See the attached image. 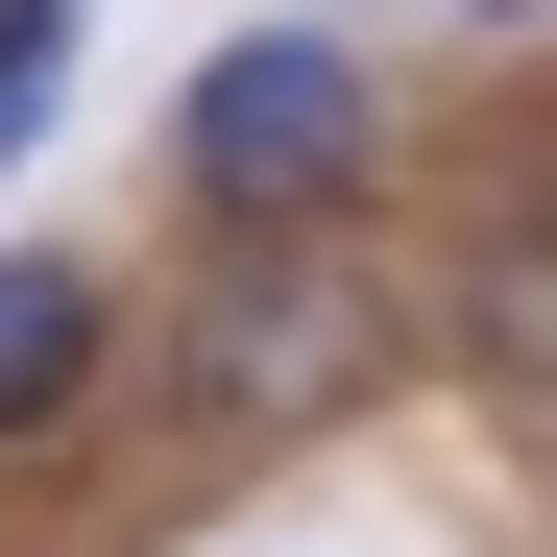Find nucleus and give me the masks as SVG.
<instances>
[{
  "label": "nucleus",
  "mask_w": 557,
  "mask_h": 557,
  "mask_svg": "<svg viewBox=\"0 0 557 557\" xmlns=\"http://www.w3.org/2000/svg\"><path fill=\"white\" fill-rule=\"evenodd\" d=\"M98 388V267H0V436H49Z\"/></svg>",
  "instance_id": "3"
},
{
  "label": "nucleus",
  "mask_w": 557,
  "mask_h": 557,
  "mask_svg": "<svg viewBox=\"0 0 557 557\" xmlns=\"http://www.w3.org/2000/svg\"><path fill=\"white\" fill-rule=\"evenodd\" d=\"M49 73H73V0H0V170H25V122H49Z\"/></svg>",
  "instance_id": "4"
},
{
  "label": "nucleus",
  "mask_w": 557,
  "mask_h": 557,
  "mask_svg": "<svg viewBox=\"0 0 557 557\" xmlns=\"http://www.w3.org/2000/svg\"><path fill=\"white\" fill-rule=\"evenodd\" d=\"M195 388L219 412H339L363 388V292H339V267H243V292L195 315Z\"/></svg>",
  "instance_id": "2"
},
{
  "label": "nucleus",
  "mask_w": 557,
  "mask_h": 557,
  "mask_svg": "<svg viewBox=\"0 0 557 557\" xmlns=\"http://www.w3.org/2000/svg\"><path fill=\"white\" fill-rule=\"evenodd\" d=\"M170 146H195V195H315V170H363V49H315V25H243L219 73H195V122H170Z\"/></svg>",
  "instance_id": "1"
},
{
  "label": "nucleus",
  "mask_w": 557,
  "mask_h": 557,
  "mask_svg": "<svg viewBox=\"0 0 557 557\" xmlns=\"http://www.w3.org/2000/svg\"><path fill=\"white\" fill-rule=\"evenodd\" d=\"M485 25H533V0H485Z\"/></svg>",
  "instance_id": "5"
}]
</instances>
